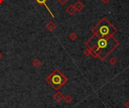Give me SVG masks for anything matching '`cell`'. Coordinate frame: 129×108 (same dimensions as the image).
<instances>
[{
	"instance_id": "9",
	"label": "cell",
	"mask_w": 129,
	"mask_h": 108,
	"mask_svg": "<svg viewBox=\"0 0 129 108\" xmlns=\"http://www.w3.org/2000/svg\"><path fill=\"white\" fill-rule=\"evenodd\" d=\"M32 66H33L34 67L38 68V67H39L41 66L42 62H41V61H40V60H39V58H36V59H34L33 61H32Z\"/></svg>"
},
{
	"instance_id": "13",
	"label": "cell",
	"mask_w": 129,
	"mask_h": 108,
	"mask_svg": "<svg viewBox=\"0 0 129 108\" xmlns=\"http://www.w3.org/2000/svg\"><path fill=\"white\" fill-rule=\"evenodd\" d=\"M83 54L86 56V57H89V56H91V50L88 49V48H87L86 49H85L84 50V52H83Z\"/></svg>"
},
{
	"instance_id": "14",
	"label": "cell",
	"mask_w": 129,
	"mask_h": 108,
	"mask_svg": "<svg viewBox=\"0 0 129 108\" xmlns=\"http://www.w3.org/2000/svg\"><path fill=\"white\" fill-rule=\"evenodd\" d=\"M57 1L58 2H59L61 5H64L68 1H69V0H57Z\"/></svg>"
},
{
	"instance_id": "1",
	"label": "cell",
	"mask_w": 129,
	"mask_h": 108,
	"mask_svg": "<svg viewBox=\"0 0 129 108\" xmlns=\"http://www.w3.org/2000/svg\"><path fill=\"white\" fill-rule=\"evenodd\" d=\"M85 44L91 50V56L103 61L120 43L113 36L99 37L93 34Z\"/></svg>"
},
{
	"instance_id": "11",
	"label": "cell",
	"mask_w": 129,
	"mask_h": 108,
	"mask_svg": "<svg viewBox=\"0 0 129 108\" xmlns=\"http://www.w3.org/2000/svg\"><path fill=\"white\" fill-rule=\"evenodd\" d=\"M69 38L71 39L72 41H75L77 38H78V35L76 33H74V32H72L71 33H70L69 35Z\"/></svg>"
},
{
	"instance_id": "6",
	"label": "cell",
	"mask_w": 129,
	"mask_h": 108,
	"mask_svg": "<svg viewBox=\"0 0 129 108\" xmlns=\"http://www.w3.org/2000/svg\"><path fill=\"white\" fill-rule=\"evenodd\" d=\"M56 27H57V26H56V24H55V23H54V21H52V20H50V21L46 24V26H45L46 30H48L49 32H53V31L55 30Z\"/></svg>"
},
{
	"instance_id": "15",
	"label": "cell",
	"mask_w": 129,
	"mask_h": 108,
	"mask_svg": "<svg viewBox=\"0 0 129 108\" xmlns=\"http://www.w3.org/2000/svg\"><path fill=\"white\" fill-rule=\"evenodd\" d=\"M125 106L126 108H129V100H128L126 101V103L125 104Z\"/></svg>"
},
{
	"instance_id": "5",
	"label": "cell",
	"mask_w": 129,
	"mask_h": 108,
	"mask_svg": "<svg viewBox=\"0 0 129 108\" xmlns=\"http://www.w3.org/2000/svg\"><path fill=\"white\" fill-rule=\"evenodd\" d=\"M64 95L61 91H57L53 95V99H54L55 101H57V103L61 102V101L64 100Z\"/></svg>"
},
{
	"instance_id": "17",
	"label": "cell",
	"mask_w": 129,
	"mask_h": 108,
	"mask_svg": "<svg viewBox=\"0 0 129 108\" xmlns=\"http://www.w3.org/2000/svg\"><path fill=\"white\" fill-rule=\"evenodd\" d=\"M2 57H3V54H2L1 52H0V60H1V59L2 58Z\"/></svg>"
},
{
	"instance_id": "7",
	"label": "cell",
	"mask_w": 129,
	"mask_h": 108,
	"mask_svg": "<svg viewBox=\"0 0 129 108\" xmlns=\"http://www.w3.org/2000/svg\"><path fill=\"white\" fill-rule=\"evenodd\" d=\"M74 6H75V8L76 10V11H78V12H79V11H81V10H83L85 8V5L81 2V1H77L75 4H74Z\"/></svg>"
},
{
	"instance_id": "8",
	"label": "cell",
	"mask_w": 129,
	"mask_h": 108,
	"mask_svg": "<svg viewBox=\"0 0 129 108\" xmlns=\"http://www.w3.org/2000/svg\"><path fill=\"white\" fill-rule=\"evenodd\" d=\"M66 11L69 15H73L76 12V10L75 8L74 5H69L66 8Z\"/></svg>"
},
{
	"instance_id": "18",
	"label": "cell",
	"mask_w": 129,
	"mask_h": 108,
	"mask_svg": "<svg viewBox=\"0 0 129 108\" xmlns=\"http://www.w3.org/2000/svg\"><path fill=\"white\" fill-rule=\"evenodd\" d=\"M4 2V0H0V4H2Z\"/></svg>"
},
{
	"instance_id": "10",
	"label": "cell",
	"mask_w": 129,
	"mask_h": 108,
	"mask_svg": "<svg viewBox=\"0 0 129 108\" xmlns=\"http://www.w3.org/2000/svg\"><path fill=\"white\" fill-rule=\"evenodd\" d=\"M64 101L66 103V104H70L72 101H73V97L71 95L69 94H67L66 96H64Z\"/></svg>"
},
{
	"instance_id": "16",
	"label": "cell",
	"mask_w": 129,
	"mask_h": 108,
	"mask_svg": "<svg viewBox=\"0 0 129 108\" xmlns=\"http://www.w3.org/2000/svg\"><path fill=\"white\" fill-rule=\"evenodd\" d=\"M101 1H102L104 4H107V3L110 1V0H101Z\"/></svg>"
},
{
	"instance_id": "4",
	"label": "cell",
	"mask_w": 129,
	"mask_h": 108,
	"mask_svg": "<svg viewBox=\"0 0 129 108\" xmlns=\"http://www.w3.org/2000/svg\"><path fill=\"white\" fill-rule=\"evenodd\" d=\"M36 1V3H38L39 5H44L46 8H47V10L48 11V12H49V14L51 15V16L52 17V18H54V15L52 13V11H51V9L48 8V6H47V5H46V2L48 1V0H35Z\"/></svg>"
},
{
	"instance_id": "12",
	"label": "cell",
	"mask_w": 129,
	"mask_h": 108,
	"mask_svg": "<svg viewBox=\"0 0 129 108\" xmlns=\"http://www.w3.org/2000/svg\"><path fill=\"white\" fill-rule=\"evenodd\" d=\"M109 63H110L112 66H115V65L117 64V60H116V58L114 57H112L110 59Z\"/></svg>"
},
{
	"instance_id": "3",
	"label": "cell",
	"mask_w": 129,
	"mask_h": 108,
	"mask_svg": "<svg viewBox=\"0 0 129 108\" xmlns=\"http://www.w3.org/2000/svg\"><path fill=\"white\" fill-rule=\"evenodd\" d=\"M45 81L54 89L58 91L68 82V78L61 73L60 70L54 69L52 73L45 79Z\"/></svg>"
},
{
	"instance_id": "2",
	"label": "cell",
	"mask_w": 129,
	"mask_h": 108,
	"mask_svg": "<svg viewBox=\"0 0 129 108\" xmlns=\"http://www.w3.org/2000/svg\"><path fill=\"white\" fill-rule=\"evenodd\" d=\"M94 35L99 37H110L118 32L115 27L106 18H103L97 24L91 29Z\"/></svg>"
}]
</instances>
